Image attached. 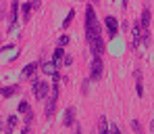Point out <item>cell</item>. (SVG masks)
I'll use <instances>...</instances> for the list:
<instances>
[{"mask_svg":"<svg viewBox=\"0 0 154 134\" xmlns=\"http://www.w3.org/2000/svg\"><path fill=\"white\" fill-rule=\"evenodd\" d=\"M85 36H88V44H90L92 54L94 57H102L106 44L102 40V27H100L98 19H96V11H94L92 4L85 6Z\"/></svg>","mask_w":154,"mask_h":134,"instance_id":"obj_1","label":"cell"},{"mask_svg":"<svg viewBox=\"0 0 154 134\" xmlns=\"http://www.w3.org/2000/svg\"><path fill=\"white\" fill-rule=\"evenodd\" d=\"M50 92V84L38 78H31V94L35 96V101H44Z\"/></svg>","mask_w":154,"mask_h":134,"instance_id":"obj_2","label":"cell"},{"mask_svg":"<svg viewBox=\"0 0 154 134\" xmlns=\"http://www.w3.org/2000/svg\"><path fill=\"white\" fill-rule=\"evenodd\" d=\"M56 103H58V82L52 84V96L48 99V103H46V107H44L46 119H52V115H54V111H56Z\"/></svg>","mask_w":154,"mask_h":134,"instance_id":"obj_3","label":"cell"},{"mask_svg":"<svg viewBox=\"0 0 154 134\" xmlns=\"http://www.w3.org/2000/svg\"><path fill=\"white\" fill-rule=\"evenodd\" d=\"M102 74H104L102 57H94L92 67H90V82H100V80H102Z\"/></svg>","mask_w":154,"mask_h":134,"instance_id":"obj_4","label":"cell"},{"mask_svg":"<svg viewBox=\"0 0 154 134\" xmlns=\"http://www.w3.org/2000/svg\"><path fill=\"white\" fill-rule=\"evenodd\" d=\"M104 25H106V31H108V38L117 36V31H119V19L117 17H112V15L104 17Z\"/></svg>","mask_w":154,"mask_h":134,"instance_id":"obj_5","label":"cell"},{"mask_svg":"<svg viewBox=\"0 0 154 134\" xmlns=\"http://www.w3.org/2000/svg\"><path fill=\"white\" fill-rule=\"evenodd\" d=\"M142 34H144V29L140 27V21H135V23L131 25V36H133L131 46H133V48H137V46H140V42H142Z\"/></svg>","mask_w":154,"mask_h":134,"instance_id":"obj_6","label":"cell"},{"mask_svg":"<svg viewBox=\"0 0 154 134\" xmlns=\"http://www.w3.org/2000/svg\"><path fill=\"white\" fill-rule=\"evenodd\" d=\"M17 13H19V2H11V15H8V31L15 29L17 23Z\"/></svg>","mask_w":154,"mask_h":134,"instance_id":"obj_7","label":"cell"},{"mask_svg":"<svg viewBox=\"0 0 154 134\" xmlns=\"http://www.w3.org/2000/svg\"><path fill=\"white\" fill-rule=\"evenodd\" d=\"M75 113H77L75 107H67V111H65V119H63V124H65L67 128L75 124Z\"/></svg>","mask_w":154,"mask_h":134,"instance_id":"obj_8","label":"cell"},{"mask_svg":"<svg viewBox=\"0 0 154 134\" xmlns=\"http://www.w3.org/2000/svg\"><path fill=\"white\" fill-rule=\"evenodd\" d=\"M133 78H135V90H137V96L142 99V96H144V84H142V69H135V71H133Z\"/></svg>","mask_w":154,"mask_h":134,"instance_id":"obj_9","label":"cell"},{"mask_svg":"<svg viewBox=\"0 0 154 134\" xmlns=\"http://www.w3.org/2000/svg\"><path fill=\"white\" fill-rule=\"evenodd\" d=\"M150 17H152V15H150V8L146 6V8L142 11V19H140V27H142L144 31H148V27H150Z\"/></svg>","mask_w":154,"mask_h":134,"instance_id":"obj_10","label":"cell"},{"mask_svg":"<svg viewBox=\"0 0 154 134\" xmlns=\"http://www.w3.org/2000/svg\"><path fill=\"white\" fill-rule=\"evenodd\" d=\"M63 59H65V51L56 46V48H54V53H52V63H54V67H56V69L63 65Z\"/></svg>","mask_w":154,"mask_h":134,"instance_id":"obj_11","label":"cell"},{"mask_svg":"<svg viewBox=\"0 0 154 134\" xmlns=\"http://www.w3.org/2000/svg\"><path fill=\"white\" fill-rule=\"evenodd\" d=\"M40 69V63H27L23 69V78H33V74Z\"/></svg>","mask_w":154,"mask_h":134,"instance_id":"obj_12","label":"cell"},{"mask_svg":"<svg viewBox=\"0 0 154 134\" xmlns=\"http://www.w3.org/2000/svg\"><path fill=\"white\" fill-rule=\"evenodd\" d=\"M17 90H19V84H13V86H4V88H0V94H2L4 99H11Z\"/></svg>","mask_w":154,"mask_h":134,"instance_id":"obj_13","label":"cell"},{"mask_svg":"<svg viewBox=\"0 0 154 134\" xmlns=\"http://www.w3.org/2000/svg\"><path fill=\"white\" fill-rule=\"evenodd\" d=\"M98 134H110L108 132V119H106L104 115L98 119Z\"/></svg>","mask_w":154,"mask_h":134,"instance_id":"obj_14","label":"cell"},{"mask_svg":"<svg viewBox=\"0 0 154 134\" xmlns=\"http://www.w3.org/2000/svg\"><path fill=\"white\" fill-rule=\"evenodd\" d=\"M21 13H23V21H29V17H31V2H23L21 4Z\"/></svg>","mask_w":154,"mask_h":134,"instance_id":"obj_15","label":"cell"},{"mask_svg":"<svg viewBox=\"0 0 154 134\" xmlns=\"http://www.w3.org/2000/svg\"><path fill=\"white\" fill-rule=\"evenodd\" d=\"M42 71H44L46 76H52V74H54V71H58V69L54 67V63H52V61H48V63H44V65H42Z\"/></svg>","mask_w":154,"mask_h":134,"instance_id":"obj_16","label":"cell"},{"mask_svg":"<svg viewBox=\"0 0 154 134\" xmlns=\"http://www.w3.org/2000/svg\"><path fill=\"white\" fill-rule=\"evenodd\" d=\"M73 17H75V8H71V11H69V15H67V19L63 21V27H69V25H71V21H73Z\"/></svg>","mask_w":154,"mask_h":134,"instance_id":"obj_17","label":"cell"},{"mask_svg":"<svg viewBox=\"0 0 154 134\" xmlns=\"http://www.w3.org/2000/svg\"><path fill=\"white\" fill-rule=\"evenodd\" d=\"M33 119H35V113H33V111H27V113H25V119H23V122H25V126H31V124H33Z\"/></svg>","mask_w":154,"mask_h":134,"instance_id":"obj_18","label":"cell"},{"mask_svg":"<svg viewBox=\"0 0 154 134\" xmlns=\"http://www.w3.org/2000/svg\"><path fill=\"white\" fill-rule=\"evenodd\" d=\"M6 124H8V128H15V126L19 124V117H17V115H8V117H6Z\"/></svg>","mask_w":154,"mask_h":134,"instance_id":"obj_19","label":"cell"},{"mask_svg":"<svg viewBox=\"0 0 154 134\" xmlns=\"http://www.w3.org/2000/svg\"><path fill=\"white\" fill-rule=\"evenodd\" d=\"M131 130L137 134H142V124H140V119H131Z\"/></svg>","mask_w":154,"mask_h":134,"instance_id":"obj_20","label":"cell"},{"mask_svg":"<svg viewBox=\"0 0 154 134\" xmlns=\"http://www.w3.org/2000/svg\"><path fill=\"white\" fill-rule=\"evenodd\" d=\"M27 111H31L29 103H27V101H21V103H19V113H23V115H25Z\"/></svg>","mask_w":154,"mask_h":134,"instance_id":"obj_21","label":"cell"},{"mask_svg":"<svg viewBox=\"0 0 154 134\" xmlns=\"http://www.w3.org/2000/svg\"><path fill=\"white\" fill-rule=\"evenodd\" d=\"M67 44H69V36H60L58 38V48H65Z\"/></svg>","mask_w":154,"mask_h":134,"instance_id":"obj_22","label":"cell"},{"mask_svg":"<svg viewBox=\"0 0 154 134\" xmlns=\"http://www.w3.org/2000/svg\"><path fill=\"white\" fill-rule=\"evenodd\" d=\"M90 92V80H83V84H81V94H88Z\"/></svg>","mask_w":154,"mask_h":134,"instance_id":"obj_23","label":"cell"},{"mask_svg":"<svg viewBox=\"0 0 154 134\" xmlns=\"http://www.w3.org/2000/svg\"><path fill=\"white\" fill-rule=\"evenodd\" d=\"M108 132H110V134H123L121 130H119V126H115V124H112V126H108Z\"/></svg>","mask_w":154,"mask_h":134,"instance_id":"obj_24","label":"cell"},{"mask_svg":"<svg viewBox=\"0 0 154 134\" xmlns=\"http://www.w3.org/2000/svg\"><path fill=\"white\" fill-rule=\"evenodd\" d=\"M71 63H73V59H71V57L67 54V57L63 59V65H65V67H71Z\"/></svg>","mask_w":154,"mask_h":134,"instance_id":"obj_25","label":"cell"},{"mask_svg":"<svg viewBox=\"0 0 154 134\" xmlns=\"http://www.w3.org/2000/svg\"><path fill=\"white\" fill-rule=\"evenodd\" d=\"M58 80H60V74H58V71H54V74H52V84H56Z\"/></svg>","mask_w":154,"mask_h":134,"instance_id":"obj_26","label":"cell"},{"mask_svg":"<svg viewBox=\"0 0 154 134\" xmlns=\"http://www.w3.org/2000/svg\"><path fill=\"white\" fill-rule=\"evenodd\" d=\"M21 134H33V132H31V126H25V128L21 130Z\"/></svg>","mask_w":154,"mask_h":134,"instance_id":"obj_27","label":"cell"},{"mask_svg":"<svg viewBox=\"0 0 154 134\" xmlns=\"http://www.w3.org/2000/svg\"><path fill=\"white\" fill-rule=\"evenodd\" d=\"M13 48H15V44H4L2 46V51H13Z\"/></svg>","mask_w":154,"mask_h":134,"instance_id":"obj_28","label":"cell"},{"mask_svg":"<svg viewBox=\"0 0 154 134\" xmlns=\"http://www.w3.org/2000/svg\"><path fill=\"white\" fill-rule=\"evenodd\" d=\"M75 134H81V126H75Z\"/></svg>","mask_w":154,"mask_h":134,"instance_id":"obj_29","label":"cell"},{"mask_svg":"<svg viewBox=\"0 0 154 134\" xmlns=\"http://www.w3.org/2000/svg\"><path fill=\"white\" fill-rule=\"evenodd\" d=\"M4 132H6V134H13V128H4Z\"/></svg>","mask_w":154,"mask_h":134,"instance_id":"obj_30","label":"cell"},{"mask_svg":"<svg viewBox=\"0 0 154 134\" xmlns=\"http://www.w3.org/2000/svg\"><path fill=\"white\" fill-rule=\"evenodd\" d=\"M150 130H152V132H154V119H152V122H150Z\"/></svg>","mask_w":154,"mask_h":134,"instance_id":"obj_31","label":"cell"},{"mask_svg":"<svg viewBox=\"0 0 154 134\" xmlns=\"http://www.w3.org/2000/svg\"><path fill=\"white\" fill-rule=\"evenodd\" d=\"M4 128H6V126H4V124H2V122H0V132H2V130H4Z\"/></svg>","mask_w":154,"mask_h":134,"instance_id":"obj_32","label":"cell"},{"mask_svg":"<svg viewBox=\"0 0 154 134\" xmlns=\"http://www.w3.org/2000/svg\"><path fill=\"white\" fill-rule=\"evenodd\" d=\"M0 46H2V36H0Z\"/></svg>","mask_w":154,"mask_h":134,"instance_id":"obj_33","label":"cell"},{"mask_svg":"<svg viewBox=\"0 0 154 134\" xmlns=\"http://www.w3.org/2000/svg\"><path fill=\"white\" fill-rule=\"evenodd\" d=\"M0 88H2V86H0Z\"/></svg>","mask_w":154,"mask_h":134,"instance_id":"obj_34","label":"cell"}]
</instances>
